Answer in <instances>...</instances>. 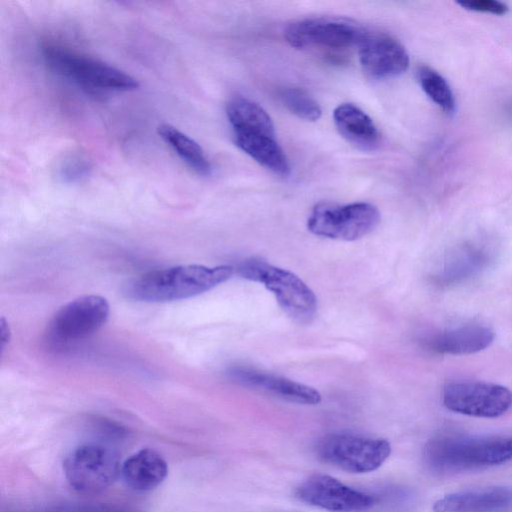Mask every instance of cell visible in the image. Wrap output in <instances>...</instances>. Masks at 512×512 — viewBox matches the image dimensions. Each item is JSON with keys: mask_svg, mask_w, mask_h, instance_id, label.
Instances as JSON below:
<instances>
[{"mask_svg": "<svg viewBox=\"0 0 512 512\" xmlns=\"http://www.w3.org/2000/svg\"><path fill=\"white\" fill-rule=\"evenodd\" d=\"M240 277L261 283L295 322L310 323L317 313V297L293 272L259 259L245 260L237 268Z\"/></svg>", "mask_w": 512, "mask_h": 512, "instance_id": "obj_4", "label": "cell"}, {"mask_svg": "<svg viewBox=\"0 0 512 512\" xmlns=\"http://www.w3.org/2000/svg\"><path fill=\"white\" fill-rule=\"evenodd\" d=\"M109 311V304L102 296L78 297L55 313L47 328V341L63 347L85 339L107 321Z\"/></svg>", "mask_w": 512, "mask_h": 512, "instance_id": "obj_8", "label": "cell"}, {"mask_svg": "<svg viewBox=\"0 0 512 512\" xmlns=\"http://www.w3.org/2000/svg\"><path fill=\"white\" fill-rule=\"evenodd\" d=\"M10 327L4 318H1L0 321V341H1V350L5 348L6 343L10 340Z\"/></svg>", "mask_w": 512, "mask_h": 512, "instance_id": "obj_25", "label": "cell"}, {"mask_svg": "<svg viewBox=\"0 0 512 512\" xmlns=\"http://www.w3.org/2000/svg\"><path fill=\"white\" fill-rule=\"evenodd\" d=\"M118 453L98 443L75 447L63 462L64 475L77 492L95 494L109 488L121 475Z\"/></svg>", "mask_w": 512, "mask_h": 512, "instance_id": "obj_5", "label": "cell"}, {"mask_svg": "<svg viewBox=\"0 0 512 512\" xmlns=\"http://www.w3.org/2000/svg\"><path fill=\"white\" fill-rule=\"evenodd\" d=\"M90 164L86 158L72 155L65 159L59 167V177L64 182L73 183L88 176Z\"/></svg>", "mask_w": 512, "mask_h": 512, "instance_id": "obj_23", "label": "cell"}, {"mask_svg": "<svg viewBox=\"0 0 512 512\" xmlns=\"http://www.w3.org/2000/svg\"><path fill=\"white\" fill-rule=\"evenodd\" d=\"M226 114L233 132L275 136L274 124L269 114L246 97L231 98L226 106Z\"/></svg>", "mask_w": 512, "mask_h": 512, "instance_id": "obj_19", "label": "cell"}, {"mask_svg": "<svg viewBox=\"0 0 512 512\" xmlns=\"http://www.w3.org/2000/svg\"><path fill=\"white\" fill-rule=\"evenodd\" d=\"M367 33L359 24L347 19L316 17L290 24L285 30V38L298 49H344L359 46Z\"/></svg>", "mask_w": 512, "mask_h": 512, "instance_id": "obj_10", "label": "cell"}, {"mask_svg": "<svg viewBox=\"0 0 512 512\" xmlns=\"http://www.w3.org/2000/svg\"><path fill=\"white\" fill-rule=\"evenodd\" d=\"M338 132L361 150H374L380 144V133L372 119L352 103L338 105L333 112Z\"/></svg>", "mask_w": 512, "mask_h": 512, "instance_id": "obj_17", "label": "cell"}, {"mask_svg": "<svg viewBox=\"0 0 512 512\" xmlns=\"http://www.w3.org/2000/svg\"><path fill=\"white\" fill-rule=\"evenodd\" d=\"M231 265H180L149 271L131 280L126 297L143 302H170L197 296L232 277Z\"/></svg>", "mask_w": 512, "mask_h": 512, "instance_id": "obj_1", "label": "cell"}, {"mask_svg": "<svg viewBox=\"0 0 512 512\" xmlns=\"http://www.w3.org/2000/svg\"><path fill=\"white\" fill-rule=\"evenodd\" d=\"M42 54L54 72L89 92H126L139 87L138 81L125 71L60 44L43 45Z\"/></svg>", "mask_w": 512, "mask_h": 512, "instance_id": "obj_3", "label": "cell"}, {"mask_svg": "<svg viewBox=\"0 0 512 512\" xmlns=\"http://www.w3.org/2000/svg\"><path fill=\"white\" fill-rule=\"evenodd\" d=\"M427 466L436 472H458L512 461V437L439 436L424 448Z\"/></svg>", "mask_w": 512, "mask_h": 512, "instance_id": "obj_2", "label": "cell"}, {"mask_svg": "<svg viewBox=\"0 0 512 512\" xmlns=\"http://www.w3.org/2000/svg\"><path fill=\"white\" fill-rule=\"evenodd\" d=\"M417 78L425 94L445 113L451 114L455 110V98L445 78L428 66H420Z\"/></svg>", "mask_w": 512, "mask_h": 512, "instance_id": "obj_21", "label": "cell"}, {"mask_svg": "<svg viewBox=\"0 0 512 512\" xmlns=\"http://www.w3.org/2000/svg\"><path fill=\"white\" fill-rule=\"evenodd\" d=\"M168 474L165 459L155 450L143 448L127 458L121 467L125 484L137 492H147L158 487Z\"/></svg>", "mask_w": 512, "mask_h": 512, "instance_id": "obj_16", "label": "cell"}, {"mask_svg": "<svg viewBox=\"0 0 512 512\" xmlns=\"http://www.w3.org/2000/svg\"><path fill=\"white\" fill-rule=\"evenodd\" d=\"M512 505V489L504 486L448 494L433 505L434 512H502Z\"/></svg>", "mask_w": 512, "mask_h": 512, "instance_id": "obj_14", "label": "cell"}, {"mask_svg": "<svg viewBox=\"0 0 512 512\" xmlns=\"http://www.w3.org/2000/svg\"><path fill=\"white\" fill-rule=\"evenodd\" d=\"M319 458L351 473H368L378 469L390 456L388 440L346 433L329 434L317 446Z\"/></svg>", "mask_w": 512, "mask_h": 512, "instance_id": "obj_7", "label": "cell"}, {"mask_svg": "<svg viewBox=\"0 0 512 512\" xmlns=\"http://www.w3.org/2000/svg\"><path fill=\"white\" fill-rule=\"evenodd\" d=\"M465 9L503 15L508 12V6L496 0H463L458 2Z\"/></svg>", "mask_w": 512, "mask_h": 512, "instance_id": "obj_24", "label": "cell"}, {"mask_svg": "<svg viewBox=\"0 0 512 512\" xmlns=\"http://www.w3.org/2000/svg\"><path fill=\"white\" fill-rule=\"evenodd\" d=\"M380 218L378 208L368 202L344 205L323 202L312 209L307 228L320 237L354 241L372 232Z\"/></svg>", "mask_w": 512, "mask_h": 512, "instance_id": "obj_6", "label": "cell"}, {"mask_svg": "<svg viewBox=\"0 0 512 512\" xmlns=\"http://www.w3.org/2000/svg\"><path fill=\"white\" fill-rule=\"evenodd\" d=\"M228 376L242 386L289 402L305 405L321 402V394L315 388L251 366H233L228 370Z\"/></svg>", "mask_w": 512, "mask_h": 512, "instance_id": "obj_13", "label": "cell"}, {"mask_svg": "<svg viewBox=\"0 0 512 512\" xmlns=\"http://www.w3.org/2000/svg\"><path fill=\"white\" fill-rule=\"evenodd\" d=\"M494 339L495 333L490 327L468 324L439 332L431 336L426 345L438 354L467 355L486 349Z\"/></svg>", "mask_w": 512, "mask_h": 512, "instance_id": "obj_15", "label": "cell"}, {"mask_svg": "<svg viewBox=\"0 0 512 512\" xmlns=\"http://www.w3.org/2000/svg\"><path fill=\"white\" fill-rule=\"evenodd\" d=\"M233 139L239 149L274 174L282 177L290 174L288 159L275 136L233 132Z\"/></svg>", "mask_w": 512, "mask_h": 512, "instance_id": "obj_18", "label": "cell"}, {"mask_svg": "<svg viewBox=\"0 0 512 512\" xmlns=\"http://www.w3.org/2000/svg\"><path fill=\"white\" fill-rule=\"evenodd\" d=\"M358 47L359 62L373 78H393L405 72L409 66L406 49L390 35L368 32Z\"/></svg>", "mask_w": 512, "mask_h": 512, "instance_id": "obj_12", "label": "cell"}, {"mask_svg": "<svg viewBox=\"0 0 512 512\" xmlns=\"http://www.w3.org/2000/svg\"><path fill=\"white\" fill-rule=\"evenodd\" d=\"M442 400L444 406L455 413L496 418L512 407V392L495 383L459 381L444 387Z\"/></svg>", "mask_w": 512, "mask_h": 512, "instance_id": "obj_9", "label": "cell"}, {"mask_svg": "<svg viewBox=\"0 0 512 512\" xmlns=\"http://www.w3.org/2000/svg\"><path fill=\"white\" fill-rule=\"evenodd\" d=\"M157 132L194 172L202 176L211 174L212 165L202 147L194 139L168 123L159 125Z\"/></svg>", "mask_w": 512, "mask_h": 512, "instance_id": "obj_20", "label": "cell"}, {"mask_svg": "<svg viewBox=\"0 0 512 512\" xmlns=\"http://www.w3.org/2000/svg\"><path fill=\"white\" fill-rule=\"evenodd\" d=\"M295 495L306 504L331 512L365 511L376 502L375 497L323 474L309 477L296 488Z\"/></svg>", "mask_w": 512, "mask_h": 512, "instance_id": "obj_11", "label": "cell"}, {"mask_svg": "<svg viewBox=\"0 0 512 512\" xmlns=\"http://www.w3.org/2000/svg\"><path fill=\"white\" fill-rule=\"evenodd\" d=\"M283 105L297 117L307 121H317L322 114L316 100L306 91L299 88H283L279 92Z\"/></svg>", "mask_w": 512, "mask_h": 512, "instance_id": "obj_22", "label": "cell"}]
</instances>
